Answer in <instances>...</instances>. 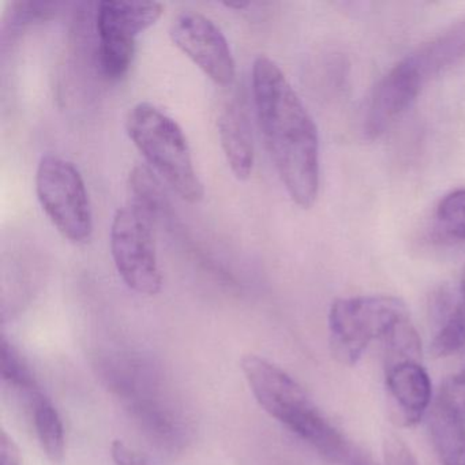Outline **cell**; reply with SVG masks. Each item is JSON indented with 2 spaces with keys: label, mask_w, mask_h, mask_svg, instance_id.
<instances>
[{
  "label": "cell",
  "mask_w": 465,
  "mask_h": 465,
  "mask_svg": "<svg viewBox=\"0 0 465 465\" xmlns=\"http://www.w3.org/2000/svg\"><path fill=\"white\" fill-rule=\"evenodd\" d=\"M252 92L266 149L291 200L312 208L320 192V138L299 94L279 64L254 59Z\"/></svg>",
  "instance_id": "6da1fadb"
},
{
  "label": "cell",
  "mask_w": 465,
  "mask_h": 465,
  "mask_svg": "<svg viewBox=\"0 0 465 465\" xmlns=\"http://www.w3.org/2000/svg\"><path fill=\"white\" fill-rule=\"evenodd\" d=\"M242 371L260 407L309 443L323 461L341 448L347 437L284 370L261 356L247 355L242 359Z\"/></svg>",
  "instance_id": "7a4b0ae2"
},
{
  "label": "cell",
  "mask_w": 465,
  "mask_h": 465,
  "mask_svg": "<svg viewBox=\"0 0 465 465\" xmlns=\"http://www.w3.org/2000/svg\"><path fill=\"white\" fill-rule=\"evenodd\" d=\"M127 135L146 163L182 200L197 203L205 187L195 170L192 149L175 119L149 102L133 105L124 122Z\"/></svg>",
  "instance_id": "3957f363"
},
{
  "label": "cell",
  "mask_w": 465,
  "mask_h": 465,
  "mask_svg": "<svg viewBox=\"0 0 465 465\" xmlns=\"http://www.w3.org/2000/svg\"><path fill=\"white\" fill-rule=\"evenodd\" d=\"M410 318L407 306L388 295L337 299L329 312V341L334 358L353 366L370 342L385 340L402 321Z\"/></svg>",
  "instance_id": "277c9868"
},
{
  "label": "cell",
  "mask_w": 465,
  "mask_h": 465,
  "mask_svg": "<svg viewBox=\"0 0 465 465\" xmlns=\"http://www.w3.org/2000/svg\"><path fill=\"white\" fill-rule=\"evenodd\" d=\"M35 184L40 206L59 233L72 243H86L94 232V213L77 165L59 154H45Z\"/></svg>",
  "instance_id": "5b68a950"
},
{
  "label": "cell",
  "mask_w": 465,
  "mask_h": 465,
  "mask_svg": "<svg viewBox=\"0 0 465 465\" xmlns=\"http://www.w3.org/2000/svg\"><path fill=\"white\" fill-rule=\"evenodd\" d=\"M153 217L134 203L118 208L111 224V254L124 284L153 296L162 291L163 274L157 260Z\"/></svg>",
  "instance_id": "8992f818"
},
{
  "label": "cell",
  "mask_w": 465,
  "mask_h": 465,
  "mask_svg": "<svg viewBox=\"0 0 465 465\" xmlns=\"http://www.w3.org/2000/svg\"><path fill=\"white\" fill-rule=\"evenodd\" d=\"M163 10L159 2H100L96 13L99 61L107 77L121 78L129 72L138 35L154 25Z\"/></svg>",
  "instance_id": "52a82bcc"
},
{
  "label": "cell",
  "mask_w": 465,
  "mask_h": 465,
  "mask_svg": "<svg viewBox=\"0 0 465 465\" xmlns=\"http://www.w3.org/2000/svg\"><path fill=\"white\" fill-rule=\"evenodd\" d=\"M171 42L214 84L228 86L236 75V64L230 43L219 25L205 15L184 10L173 17Z\"/></svg>",
  "instance_id": "ba28073f"
},
{
  "label": "cell",
  "mask_w": 465,
  "mask_h": 465,
  "mask_svg": "<svg viewBox=\"0 0 465 465\" xmlns=\"http://www.w3.org/2000/svg\"><path fill=\"white\" fill-rule=\"evenodd\" d=\"M385 380L397 421L401 426H415L429 411L432 396L431 381L421 361L386 363Z\"/></svg>",
  "instance_id": "9c48e42d"
},
{
  "label": "cell",
  "mask_w": 465,
  "mask_h": 465,
  "mask_svg": "<svg viewBox=\"0 0 465 465\" xmlns=\"http://www.w3.org/2000/svg\"><path fill=\"white\" fill-rule=\"evenodd\" d=\"M464 59L465 17H462L400 62L423 88L432 78L448 72Z\"/></svg>",
  "instance_id": "30bf717a"
},
{
  "label": "cell",
  "mask_w": 465,
  "mask_h": 465,
  "mask_svg": "<svg viewBox=\"0 0 465 465\" xmlns=\"http://www.w3.org/2000/svg\"><path fill=\"white\" fill-rule=\"evenodd\" d=\"M219 137L233 176L239 181L249 179L254 168V143L246 107L236 97L220 114Z\"/></svg>",
  "instance_id": "8fae6325"
},
{
  "label": "cell",
  "mask_w": 465,
  "mask_h": 465,
  "mask_svg": "<svg viewBox=\"0 0 465 465\" xmlns=\"http://www.w3.org/2000/svg\"><path fill=\"white\" fill-rule=\"evenodd\" d=\"M432 445L442 465H465V423L435 401L430 411Z\"/></svg>",
  "instance_id": "7c38bea8"
},
{
  "label": "cell",
  "mask_w": 465,
  "mask_h": 465,
  "mask_svg": "<svg viewBox=\"0 0 465 465\" xmlns=\"http://www.w3.org/2000/svg\"><path fill=\"white\" fill-rule=\"evenodd\" d=\"M28 399L31 402L32 415H34L35 430L43 451L53 464H62L66 440H64V421L58 410L40 389L32 393Z\"/></svg>",
  "instance_id": "4fadbf2b"
},
{
  "label": "cell",
  "mask_w": 465,
  "mask_h": 465,
  "mask_svg": "<svg viewBox=\"0 0 465 465\" xmlns=\"http://www.w3.org/2000/svg\"><path fill=\"white\" fill-rule=\"evenodd\" d=\"M465 347V299L454 304L430 344L434 358H448Z\"/></svg>",
  "instance_id": "5bb4252c"
},
{
  "label": "cell",
  "mask_w": 465,
  "mask_h": 465,
  "mask_svg": "<svg viewBox=\"0 0 465 465\" xmlns=\"http://www.w3.org/2000/svg\"><path fill=\"white\" fill-rule=\"evenodd\" d=\"M0 374L5 382L28 394V397L39 391L28 364L5 336L0 340Z\"/></svg>",
  "instance_id": "9a60e30c"
},
{
  "label": "cell",
  "mask_w": 465,
  "mask_h": 465,
  "mask_svg": "<svg viewBox=\"0 0 465 465\" xmlns=\"http://www.w3.org/2000/svg\"><path fill=\"white\" fill-rule=\"evenodd\" d=\"M435 219L443 236L465 241V189L446 194L438 205Z\"/></svg>",
  "instance_id": "2e32d148"
},
{
  "label": "cell",
  "mask_w": 465,
  "mask_h": 465,
  "mask_svg": "<svg viewBox=\"0 0 465 465\" xmlns=\"http://www.w3.org/2000/svg\"><path fill=\"white\" fill-rule=\"evenodd\" d=\"M129 184L133 195L132 203L141 206L143 211L154 217L157 211L162 208L164 197L159 181L154 178L152 171L143 165H137L130 173Z\"/></svg>",
  "instance_id": "e0dca14e"
},
{
  "label": "cell",
  "mask_w": 465,
  "mask_h": 465,
  "mask_svg": "<svg viewBox=\"0 0 465 465\" xmlns=\"http://www.w3.org/2000/svg\"><path fill=\"white\" fill-rule=\"evenodd\" d=\"M437 401L465 423V369L442 383Z\"/></svg>",
  "instance_id": "ac0fdd59"
},
{
  "label": "cell",
  "mask_w": 465,
  "mask_h": 465,
  "mask_svg": "<svg viewBox=\"0 0 465 465\" xmlns=\"http://www.w3.org/2000/svg\"><path fill=\"white\" fill-rule=\"evenodd\" d=\"M383 459L386 465H419L411 449L394 434L383 440Z\"/></svg>",
  "instance_id": "d6986e66"
},
{
  "label": "cell",
  "mask_w": 465,
  "mask_h": 465,
  "mask_svg": "<svg viewBox=\"0 0 465 465\" xmlns=\"http://www.w3.org/2000/svg\"><path fill=\"white\" fill-rule=\"evenodd\" d=\"M111 457L115 465H148L137 451L124 445L122 440H115L111 446Z\"/></svg>",
  "instance_id": "ffe728a7"
},
{
  "label": "cell",
  "mask_w": 465,
  "mask_h": 465,
  "mask_svg": "<svg viewBox=\"0 0 465 465\" xmlns=\"http://www.w3.org/2000/svg\"><path fill=\"white\" fill-rule=\"evenodd\" d=\"M0 465H21L20 449L5 430L0 437Z\"/></svg>",
  "instance_id": "44dd1931"
},
{
  "label": "cell",
  "mask_w": 465,
  "mask_h": 465,
  "mask_svg": "<svg viewBox=\"0 0 465 465\" xmlns=\"http://www.w3.org/2000/svg\"><path fill=\"white\" fill-rule=\"evenodd\" d=\"M224 6L228 9L243 10L250 6V2L244 0H235V2H224Z\"/></svg>",
  "instance_id": "7402d4cb"
},
{
  "label": "cell",
  "mask_w": 465,
  "mask_h": 465,
  "mask_svg": "<svg viewBox=\"0 0 465 465\" xmlns=\"http://www.w3.org/2000/svg\"><path fill=\"white\" fill-rule=\"evenodd\" d=\"M460 290H461V296L465 299V268L462 271L461 282H460Z\"/></svg>",
  "instance_id": "603a6c76"
}]
</instances>
